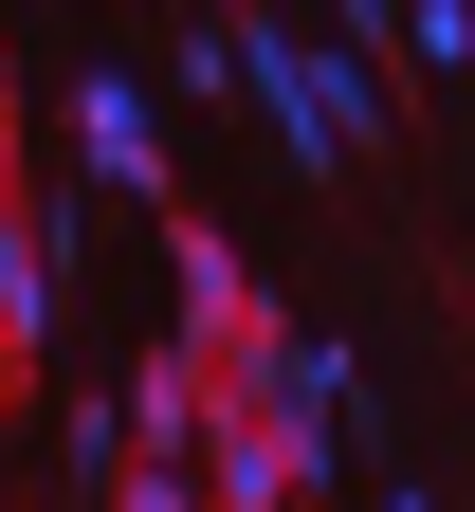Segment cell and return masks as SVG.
<instances>
[{
	"label": "cell",
	"mask_w": 475,
	"mask_h": 512,
	"mask_svg": "<svg viewBox=\"0 0 475 512\" xmlns=\"http://www.w3.org/2000/svg\"><path fill=\"white\" fill-rule=\"evenodd\" d=\"M201 37L238 55V92H275V110H293V147H311L329 183H348V147H366V128H384V92L348 74V55H311L293 19H201Z\"/></svg>",
	"instance_id": "6da1fadb"
},
{
	"label": "cell",
	"mask_w": 475,
	"mask_h": 512,
	"mask_svg": "<svg viewBox=\"0 0 475 512\" xmlns=\"http://www.w3.org/2000/svg\"><path fill=\"white\" fill-rule=\"evenodd\" d=\"M183 476H201V512H311L348 458H329V439H293L275 403H238V384H220V421H201V458H183Z\"/></svg>",
	"instance_id": "7a4b0ae2"
},
{
	"label": "cell",
	"mask_w": 475,
	"mask_h": 512,
	"mask_svg": "<svg viewBox=\"0 0 475 512\" xmlns=\"http://www.w3.org/2000/svg\"><path fill=\"white\" fill-rule=\"evenodd\" d=\"M165 275H183V348H201V366H238L256 330H275V293H256V256H238L220 220H201V202L165 220Z\"/></svg>",
	"instance_id": "3957f363"
},
{
	"label": "cell",
	"mask_w": 475,
	"mask_h": 512,
	"mask_svg": "<svg viewBox=\"0 0 475 512\" xmlns=\"http://www.w3.org/2000/svg\"><path fill=\"white\" fill-rule=\"evenodd\" d=\"M110 421H128V458H165V476H183V458H201V421H220V366H201V348H147Z\"/></svg>",
	"instance_id": "277c9868"
},
{
	"label": "cell",
	"mask_w": 475,
	"mask_h": 512,
	"mask_svg": "<svg viewBox=\"0 0 475 512\" xmlns=\"http://www.w3.org/2000/svg\"><path fill=\"white\" fill-rule=\"evenodd\" d=\"M74 147L128 183V202H165V220H183V183H165V128H147V92H128V74H74Z\"/></svg>",
	"instance_id": "5b68a950"
},
{
	"label": "cell",
	"mask_w": 475,
	"mask_h": 512,
	"mask_svg": "<svg viewBox=\"0 0 475 512\" xmlns=\"http://www.w3.org/2000/svg\"><path fill=\"white\" fill-rule=\"evenodd\" d=\"M74 220V202H37V165H19V128H0V275H19V256Z\"/></svg>",
	"instance_id": "8992f818"
},
{
	"label": "cell",
	"mask_w": 475,
	"mask_h": 512,
	"mask_svg": "<svg viewBox=\"0 0 475 512\" xmlns=\"http://www.w3.org/2000/svg\"><path fill=\"white\" fill-rule=\"evenodd\" d=\"M110 512H201V476H165V458H128V476H110Z\"/></svg>",
	"instance_id": "52a82bcc"
},
{
	"label": "cell",
	"mask_w": 475,
	"mask_h": 512,
	"mask_svg": "<svg viewBox=\"0 0 475 512\" xmlns=\"http://www.w3.org/2000/svg\"><path fill=\"white\" fill-rule=\"evenodd\" d=\"M0 128H19V55H0Z\"/></svg>",
	"instance_id": "ba28073f"
}]
</instances>
